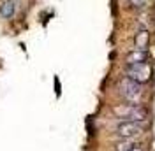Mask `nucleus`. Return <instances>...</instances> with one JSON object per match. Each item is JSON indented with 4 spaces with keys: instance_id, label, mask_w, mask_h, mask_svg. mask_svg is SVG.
<instances>
[{
    "instance_id": "6e6552de",
    "label": "nucleus",
    "mask_w": 155,
    "mask_h": 151,
    "mask_svg": "<svg viewBox=\"0 0 155 151\" xmlns=\"http://www.w3.org/2000/svg\"><path fill=\"white\" fill-rule=\"evenodd\" d=\"M136 148H139V146H137V142L134 139H125L124 142L116 144V151H134Z\"/></svg>"
},
{
    "instance_id": "423d86ee",
    "label": "nucleus",
    "mask_w": 155,
    "mask_h": 151,
    "mask_svg": "<svg viewBox=\"0 0 155 151\" xmlns=\"http://www.w3.org/2000/svg\"><path fill=\"white\" fill-rule=\"evenodd\" d=\"M150 46V32L146 28L139 30L134 37V47L136 49H148Z\"/></svg>"
},
{
    "instance_id": "20e7f679",
    "label": "nucleus",
    "mask_w": 155,
    "mask_h": 151,
    "mask_svg": "<svg viewBox=\"0 0 155 151\" xmlns=\"http://www.w3.org/2000/svg\"><path fill=\"white\" fill-rule=\"evenodd\" d=\"M116 133L124 139H134L137 135L145 132V127L143 123H137V121H127V120H122V121L116 125Z\"/></svg>"
},
{
    "instance_id": "9d476101",
    "label": "nucleus",
    "mask_w": 155,
    "mask_h": 151,
    "mask_svg": "<svg viewBox=\"0 0 155 151\" xmlns=\"http://www.w3.org/2000/svg\"><path fill=\"white\" fill-rule=\"evenodd\" d=\"M134 151H143V149H141V148H136V149Z\"/></svg>"
},
{
    "instance_id": "f257e3e1",
    "label": "nucleus",
    "mask_w": 155,
    "mask_h": 151,
    "mask_svg": "<svg viewBox=\"0 0 155 151\" xmlns=\"http://www.w3.org/2000/svg\"><path fill=\"white\" fill-rule=\"evenodd\" d=\"M113 113H115L118 118L127 120V121L143 123L146 118H148V111H146L145 107H141V105H137V104H129V102L113 107Z\"/></svg>"
},
{
    "instance_id": "0eeeda50",
    "label": "nucleus",
    "mask_w": 155,
    "mask_h": 151,
    "mask_svg": "<svg viewBox=\"0 0 155 151\" xmlns=\"http://www.w3.org/2000/svg\"><path fill=\"white\" fill-rule=\"evenodd\" d=\"M16 14V2L14 0H4L0 5V16L4 19H12Z\"/></svg>"
},
{
    "instance_id": "39448f33",
    "label": "nucleus",
    "mask_w": 155,
    "mask_h": 151,
    "mask_svg": "<svg viewBox=\"0 0 155 151\" xmlns=\"http://www.w3.org/2000/svg\"><path fill=\"white\" fill-rule=\"evenodd\" d=\"M148 62V51L146 49H132L127 53L125 63L127 65H136V63H146Z\"/></svg>"
},
{
    "instance_id": "7ed1b4c3",
    "label": "nucleus",
    "mask_w": 155,
    "mask_h": 151,
    "mask_svg": "<svg viewBox=\"0 0 155 151\" xmlns=\"http://www.w3.org/2000/svg\"><path fill=\"white\" fill-rule=\"evenodd\" d=\"M118 86H120V93H122V97L125 98L129 104H139V100H141V97H143L141 85L130 81L129 77H124Z\"/></svg>"
},
{
    "instance_id": "f03ea898",
    "label": "nucleus",
    "mask_w": 155,
    "mask_h": 151,
    "mask_svg": "<svg viewBox=\"0 0 155 151\" xmlns=\"http://www.w3.org/2000/svg\"><path fill=\"white\" fill-rule=\"evenodd\" d=\"M125 77L130 81H134L137 85H145L152 77V67L150 63H136V65H127L125 67Z\"/></svg>"
},
{
    "instance_id": "1a4fd4ad",
    "label": "nucleus",
    "mask_w": 155,
    "mask_h": 151,
    "mask_svg": "<svg viewBox=\"0 0 155 151\" xmlns=\"http://www.w3.org/2000/svg\"><path fill=\"white\" fill-rule=\"evenodd\" d=\"M130 2V5L136 7V9H141V7H145V0H129Z\"/></svg>"
}]
</instances>
